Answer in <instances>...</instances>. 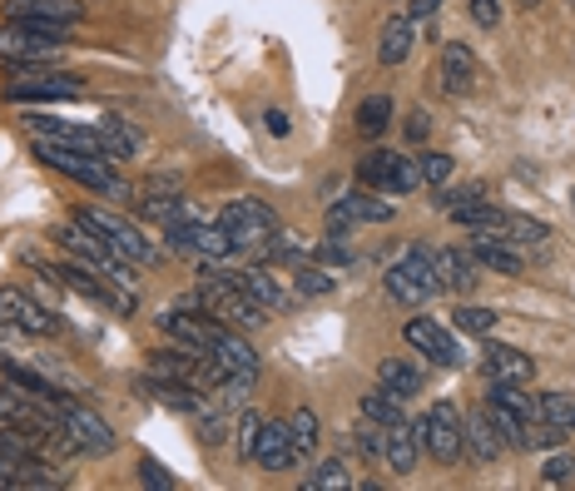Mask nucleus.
I'll use <instances>...</instances> for the list:
<instances>
[{"mask_svg":"<svg viewBox=\"0 0 575 491\" xmlns=\"http://www.w3.org/2000/svg\"><path fill=\"white\" fill-rule=\"evenodd\" d=\"M288 437H293V461H313V452H318V442H322V422H318V412L313 407H298V412L288 417Z\"/></svg>","mask_w":575,"mask_h":491,"instance_id":"30","label":"nucleus"},{"mask_svg":"<svg viewBox=\"0 0 575 491\" xmlns=\"http://www.w3.org/2000/svg\"><path fill=\"white\" fill-rule=\"evenodd\" d=\"M224 273L234 278V283H238V289H244L254 303H263L268 313H273V308H288V289H283V283H278V273H273V268H263V264L228 268V264H224Z\"/></svg>","mask_w":575,"mask_h":491,"instance_id":"18","label":"nucleus"},{"mask_svg":"<svg viewBox=\"0 0 575 491\" xmlns=\"http://www.w3.org/2000/svg\"><path fill=\"white\" fill-rule=\"evenodd\" d=\"M35 160L50 164V169H60L64 179H75V184H85V189H95V194H109V199H129V184L119 179L115 169H109V160H99V154H90V150H70V144L35 139Z\"/></svg>","mask_w":575,"mask_h":491,"instance_id":"2","label":"nucleus"},{"mask_svg":"<svg viewBox=\"0 0 575 491\" xmlns=\"http://www.w3.org/2000/svg\"><path fill=\"white\" fill-rule=\"evenodd\" d=\"M75 224H85L90 234H99L119 258H125V264H134V268H144V264H154V258H160L150 238L139 234L129 219L109 214V209H90V203H85V209H75Z\"/></svg>","mask_w":575,"mask_h":491,"instance_id":"7","label":"nucleus"},{"mask_svg":"<svg viewBox=\"0 0 575 491\" xmlns=\"http://www.w3.org/2000/svg\"><path fill=\"white\" fill-rule=\"evenodd\" d=\"M407 342H412L426 363H437V367H467V348H461V342L451 338L442 323H432V318H412V323H407Z\"/></svg>","mask_w":575,"mask_h":491,"instance_id":"13","label":"nucleus"},{"mask_svg":"<svg viewBox=\"0 0 575 491\" xmlns=\"http://www.w3.org/2000/svg\"><path fill=\"white\" fill-rule=\"evenodd\" d=\"M412 428H416V437H422V452L432 461H442V467L467 457V417L457 412V402H432Z\"/></svg>","mask_w":575,"mask_h":491,"instance_id":"4","label":"nucleus"},{"mask_svg":"<svg viewBox=\"0 0 575 491\" xmlns=\"http://www.w3.org/2000/svg\"><path fill=\"white\" fill-rule=\"evenodd\" d=\"M541 481H545V487H571V481H575V457L555 452V457L541 467Z\"/></svg>","mask_w":575,"mask_h":491,"instance_id":"47","label":"nucleus"},{"mask_svg":"<svg viewBox=\"0 0 575 491\" xmlns=\"http://www.w3.org/2000/svg\"><path fill=\"white\" fill-rule=\"evenodd\" d=\"M477 199H486L481 184H442V194L432 203H437L442 214H457V209H467V203H477Z\"/></svg>","mask_w":575,"mask_h":491,"instance_id":"42","label":"nucleus"},{"mask_svg":"<svg viewBox=\"0 0 575 491\" xmlns=\"http://www.w3.org/2000/svg\"><path fill=\"white\" fill-rule=\"evenodd\" d=\"M0 318L11 323V328H21V332H35V338H45V332L60 328V318H55V313H45L40 303H35L31 293H21V289L0 293Z\"/></svg>","mask_w":575,"mask_h":491,"instance_id":"15","label":"nucleus"},{"mask_svg":"<svg viewBox=\"0 0 575 491\" xmlns=\"http://www.w3.org/2000/svg\"><path fill=\"white\" fill-rule=\"evenodd\" d=\"M451 323H457L461 332H477V338H491V332H496V323H501V313H496V308H477V303H467V308H457V313H451Z\"/></svg>","mask_w":575,"mask_h":491,"instance_id":"39","label":"nucleus"},{"mask_svg":"<svg viewBox=\"0 0 575 491\" xmlns=\"http://www.w3.org/2000/svg\"><path fill=\"white\" fill-rule=\"evenodd\" d=\"M377 383L383 387H392L397 397H416L426 387V373H422V363H412V358H383V363H377Z\"/></svg>","mask_w":575,"mask_h":491,"instance_id":"28","label":"nucleus"},{"mask_svg":"<svg viewBox=\"0 0 575 491\" xmlns=\"http://www.w3.org/2000/svg\"><path fill=\"white\" fill-rule=\"evenodd\" d=\"M303 487H308V491H348L352 477H348V467H342V461H318V467L303 477Z\"/></svg>","mask_w":575,"mask_h":491,"instance_id":"40","label":"nucleus"},{"mask_svg":"<svg viewBox=\"0 0 575 491\" xmlns=\"http://www.w3.org/2000/svg\"><path fill=\"white\" fill-rule=\"evenodd\" d=\"M392 154H397V150H367L363 164H357V179H363L367 189L383 194V189H387V174H392Z\"/></svg>","mask_w":575,"mask_h":491,"instance_id":"38","label":"nucleus"},{"mask_svg":"<svg viewBox=\"0 0 575 491\" xmlns=\"http://www.w3.org/2000/svg\"><path fill=\"white\" fill-rule=\"evenodd\" d=\"M224 328H228V323L209 318V313H184V308L160 313V332H164V338L184 342V348H193V353H203V358L213 353V342H219V332H224Z\"/></svg>","mask_w":575,"mask_h":491,"instance_id":"12","label":"nucleus"},{"mask_svg":"<svg viewBox=\"0 0 575 491\" xmlns=\"http://www.w3.org/2000/svg\"><path fill=\"white\" fill-rule=\"evenodd\" d=\"M357 412L373 417V422H383V428H392V422H407V402L392 393V387H383V383H377L373 393L357 397Z\"/></svg>","mask_w":575,"mask_h":491,"instance_id":"33","label":"nucleus"},{"mask_svg":"<svg viewBox=\"0 0 575 491\" xmlns=\"http://www.w3.org/2000/svg\"><path fill=\"white\" fill-rule=\"evenodd\" d=\"M15 105H64V100H85V80L70 70H50V65H15L11 80Z\"/></svg>","mask_w":575,"mask_h":491,"instance_id":"6","label":"nucleus"},{"mask_svg":"<svg viewBox=\"0 0 575 491\" xmlns=\"http://www.w3.org/2000/svg\"><path fill=\"white\" fill-rule=\"evenodd\" d=\"M416 457H422V437H416L412 422H392L387 428V442H383V461L392 477H407V471H416Z\"/></svg>","mask_w":575,"mask_h":491,"instance_id":"22","label":"nucleus"},{"mask_svg":"<svg viewBox=\"0 0 575 491\" xmlns=\"http://www.w3.org/2000/svg\"><path fill=\"white\" fill-rule=\"evenodd\" d=\"M85 0H11L5 21H55V25H80Z\"/></svg>","mask_w":575,"mask_h":491,"instance_id":"20","label":"nucleus"},{"mask_svg":"<svg viewBox=\"0 0 575 491\" xmlns=\"http://www.w3.org/2000/svg\"><path fill=\"white\" fill-rule=\"evenodd\" d=\"M467 452H471L477 461H496V457H506V452H512L506 442H501L496 422L486 417V407H481V412L467 422Z\"/></svg>","mask_w":575,"mask_h":491,"instance_id":"29","label":"nucleus"},{"mask_svg":"<svg viewBox=\"0 0 575 491\" xmlns=\"http://www.w3.org/2000/svg\"><path fill=\"white\" fill-rule=\"evenodd\" d=\"M234 422H238V417L213 412V407H209V412L199 417V442H203V447H219V442L228 437V428H234Z\"/></svg>","mask_w":575,"mask_h":491,"instance_id":"46","label":"nucleus"},{"mask_svg":"<svg viewBox=\"0 0 575 491\" xmlns=\"http://www.w3.org/2000/svg\"><path fill=\"white\" fill-rule=\"evenodd\" d=\"M471 21H477L481 31H496L501 25V0H471Z\"/></svg>","mask_w":575,"mask_h":491,"instance_id":"49","label":"nucleus"},{"mask_svg":"<svg viewBox=\"0 0 575 491\" xmlns=\"http://www.w3.org/2000/svg\"><path fill=\"white\" fill-rule=\"evenodd\" d=\"M144 393H150L160 407H174V412H203V393L193 383H179V377L144 373Z\"/></svg>","mask_w":575,"mask_h":491,"instance_id":"24","label":"nucleus"},{"mask_svg":"<svg viewBox=\"0 0 575 491\" xmlns=\"http://www.w3.org/2000/svg\"><path fill=\"white\" fill-rule=\"evenodd\" d=\"M412 45H416V21L412 15H387L383 40H377V60L383 65H407Z\"/></svg>","mask_w":575,"mask_h":491,"instance_id":"27","label":"nucleus"},{"mask_svg":"<svg viewBox=\"0 0 575 491\" xmlns=\"http://www.w3.org/2000/svg\"><path fill=\"white\" fill-rule=\"evenodd\" d=\"M477 278H481V268L467 248H442L437 254V283L447 293H471L477 289Z\"/></svg>","mask_w":575,"mask_h":491,"instance_id":"25","label":"nucleus"},{"mask_svg":"<svg viewBox=\"0 0 575 491\" xmlns=\"http://www.w3.org/2000/svg\"><path fill=\"white\" fill-rule=\"evenodd\" d=\"M471 258H477V268H486V273H501V278H516V273H521V248L506 244V238L477 234V244H471Z\"/></svg>","mask_w":575,"mask_h":491,"instance_id":"26","label":"nucleus"},{"mask_svg":"<svg viewBox=\"0 0 575 491\" xmlns=\"http://www.w3.org/2000/svg\"><path fill=\"white\" fill-rule=\"evenodd\" d=\"M477 55L467 50V45H442V65H437V85L447 90V95H471L477 90Z\"/></svg>","mask_w":575,"mask_h":491,"instance_id":"19","label":"nucleus"},{"mask_svg":"<svg viewBox=\"0 0 575 491\" xmlns=\"http://www.w3.org/2000/svg\"><path fill=\"white\" fill-rule=\"evenodd\" d=\"M383 442H387V428L373 422V417H363V422L352 428V447L363 452V457H383Z\"/></svg>","mask_w":575,"mask_h":491,"instance_id":"44","label":"nucleus"},{"mask_svg":"<svg viewBox=\"0 0 575 491\" xmlns=\"http://www.w3.org/2000/svg\"><path fill=\"white\" fill-rule=\"evenodd\" d=\"M193 308H203L209 318L228 323L238 332H258L268 323V308L254 303L234 278L224 273V264H203V278H199V293H193Z\"/></svg>","mask_w":575,"mask_h":491,"instance_id":"1","label":"nucleus"},{"mask_svg":"<svg viewBox=\"0 0 575 491\" xmlns=\"http://www.w3.org/2000/svg\"><path fill=\"white\" fill-rule=\"evenodd\" d=\"M432 293H442L437 254H432V248H407V254L387 268V299L402 303V308H422Z\"/></svg>","mask_w":575,"mask_h":491,"instance_id":"5","label":"nucleus"},{"mask_svg":"<svg viewBox=\"0 0 575 491\" xmlns=\"http://www.w3.org/2000/svg\"><path fill=\"white\" fill-rule=\"evenodd\" d=\"M387 125H392V100H387V95H367L363 105H357V129H363L367 139H377Z\"/></svg>","mask_w":575,"mask_h":491,"instance_id":"36","label":"nucleus"},{"mask_svg":"<svg viewBox=\"0 0 575 491\" xmlns=\"http://www.w3.org/2000/svg\"><path fill=\"white\" fill-rule=\"evenodd\" d=\"M416 164H422V184H432V189H442V184H451V174H457V164H451V154H437V150L416 154Z\"/></svg>","mask_w":575,"mask_h":491,"instance_id":"43","label":"nucleus"},{"mask_svg":"<svg viewBox=\"0 0 575 491\" xmlns=\"http://www.w3.org/2000/svg\"><path fill=\"white\" fill-rule=\"evenodd\" d=\"M55 238H60V248H64V254H70V258H75V264H90V268H95V273L115 278V283H129V278H134V273H129V268H134V264H125V258H119L115 248H109L99 234H90L85 224H64Z\"/></svg>","mask_w":575,"mask_h":491,"instance_id":"11","label":"nucleus"},{"mask_svg":"<svg viewBox=\"0 0 575 491\" xmlns=\"http://www.w3.org/2000/svg\"><path fill=\"white\" fill-rule=\"evenodd\" d=\"M501 238H506V244H516V248H521V244H545V238H551V229H545L541 219L506 214V234H501Z\"/></svg>","mask_w":575,"mask_h":491,"instance_id":"41","label":"nucleus"},{"mask_svg":"<svg viewBox=\"0 0 575 491\" xmlns=\"http://www.w3.org/2000/svg\"><path fill=\"white\" fill-rule=\"evenodd\" d=\"M50 417H55V428L64 432V442H70L75 452H90V457H109V452L119 447V437L109 432L105 417L90 412V407L75 402V397L55 393V397H50Z\"/></svg>","mask_w":575,"mask_h":491,"instance_id":"3","label":"nucleus"},{"mask_svg":"<svg viewBox=\"0 0 575 491\" xmlns=\"http://www.w3.org/2000/svg\"><path fill=\"white\" fill-rule=\"evenodd\" d=\"M416 189H422V164H416V154H392V174H387L383 194H416Z\"/></svg>","mask_w":575,"mask_h":491,"instance_id":"37","label":"nucleus"},{"mask_svg":"<svg viewBox=\"0 0 575 491\" xmlns=\"http://www.w3.org/2000/svg\"><path fill=\"white\" fill-rule=\"evenodd\" d=\"M219 224H224V234L234 238V248H268V238L278 234V214L268 209L263 199H234V203H224Z\"/></svg>","mask_w":575,"mask_h":491,"instance_id":"10","label":"nucleus"},{"mask_svg":"<svg viewBox=\"0 0 575 491\" xmlns=\"http://www.w3.org/2000/svg\"><path fill=\"white\" fill-rule=\"evenodd\" d=\"M164 238H169L174 254H189V258H199V264H224L228 254H238L234 238L224 234V224H219V219H209V214L189 219V224L164 229Z\"/></svg>","mask_w":575,"mask_h":491,"instance_id":"9","label":"nucleus"},{"mask_svg":"<svg viewBox=\"0 0 575 491\" xmlns=\"http://www.w3.org/2000/svg\"><path fill=\"white\" fill-rule=\"evenodd\" d=\"M263 125H268V135H278V139H283L288 129H293V125H288L283 109H263Z\"/></svg>","mask_w":575,"mask_h":491,"instance_id":"51","label":"nucleus"},{"mask_svg":"<svg viewBox=\"0 0 575 491\" xmlns=\"http://www.w3.org/2000/svg\"><path fill=\"white\" fill-rule=\"evenodd\" d=\"M50 278H60L70 293H80V299H90V303H105L109 313H134V293H129V283H115V278H105V273H90V264H50L45 268Z\"/></svg>","mask_w":575,"mask_h":491,"instance_id":"8","label":"nucleus"},{"mask_svg":"<svg viewBox=\"0 0 575 491\" xmlns=\"http://www.w3.org/2000/svg\"><path fill=\"white\" fill-rule=\"evenodd\" d=\"M486 377H496V383H531L536 358L512 348V342H486Z\"/></svg>","mask_w":575,"mask_h":491,"instance_id":"21","label":"nucleus"},{"mask_svg":"<svg viewBox=\"0 0 575 491\" xmlns=\"http://www.w3.org/2000/svg\"><path fill=\"white\" fill-rule=\"evenodd\" d=\"M234 432H238V457L254 461V452H258V432H263V417H258L254 407H248V412H238Z\"/></svg>","mask_w":575,"mask_h":491,"instance_id":"45","label":"nucleus"},{"mask_svg":"<svg viewBox=\"0 0 575 491\" xmlns=\"http://www.w3.org/2000/svg\"><path fill=\"white\" fill-rule=\"evenodd\" d=\"M536 422H551V428H561V432H575V393H565V387L536 393Z\"/></svg>","mask_w":575,"mask_h":491,"instance_id":"31","label":"nucleus"},{"mask_svg":"<svg viewBox=\"0 0 575 491\" xmlns=\"http://www.w3.org/2000/svg\"><path fill=\"white\" fill-rule=\"evenodd\" d=\"M60 50H64V45L40 40V35H31L25 25H15V21L0 25V55H5V60H15V65H50Z\"/></svg>","mask_w":575,"mask_h":491,"instance_id":"17","label":"nucleus"},{"mask_svg":"<svg viewBox=\"0 0 575 491\" xmlns=\"http://www.w3.org/2000/svg\"><path fill=\"white\" fill-rule=\"evenodd\" d=\"M437 5H442V0H416V5H412V21H426V15L437 11Z\"/></svg>","mask_w":575,"mask_h":491,"instance_id":"53","label":"nucleus"},{"mask_svg":"<svg viewBox=\"0 0 575 491\" xmlns=\"http://www.w3.org/2000/svg\"><path fill=\"white\" fill-rule=\"evenodd\" d=\"M298 289H303V293H332V273H318V268H303V273H298Z\"/></svg>","mask_w":575,"mask_h":491,"instance_id":"50","label":"nucleus"},{"mask_svg":"<svg viewBox=\"0 0 575 491\" xmlns=\"http://www.w3.org/2000/svg\"><path fill=\"white\" fill-rule=\"evenodd\" d=\"M521 5H526V11H536V5H541V0H521Z\"/></svg>","mask_w":575,"mask_h":491,"instance_id":"55","label":"nucleus"},{"mask_svg":"<svg viewBox=\"0 0 575 491\" xmlns=\"http://www.w3.org/2000/svg\"><path fill=\"white\" fill-rule=\"evenodd\" d=\"M392 214L397 209L387 199H377V194H342L328 209V229H332V238H342L352 224H387Z\"/></svg>","mask_w":575,"mask_h":491,"instance_id":"14","label":"nucleus"},{"mask_svg":"<svg viewBox=\"0 0 575 491\" xmlns=\"http://www.w3.org/2000/svg\"><path fill=\"white\" fill-rule=\"evenodd\" d=\"M451 224L471 229V234H491V238H501V234H506V209H496V203L477 199V203H467V209H457V214H451Z\"/></svg>","mask_w":575,"mask_h":491,"instance_id":"32","label":"nucleus"},{"mask_svg":"<svg viewBox=\"0 0 575 491\" xmlns=\"http://www.w3.org/2000/svg\"><path fill=\"white\" fill-rule=\"evenodd\" d=\"M426 129H432L426 109H412V119H407V139H426Z\"/></svg>","mask_w":575,"mask_h":491,"instance_id":"52","label":"nucleus"},{"mask_svg":"<svg viewBox=\"0 0 575 491\" xmlns=\"http://www.w3.org/2000/svg\"><path fill=\"white\" fill-rule=\"evenodd\" d=\"M486 383H491L486 402H501V407H512L516 417L536 422V393H526V383H496V377H486Z\"/></svg>","mask_w":575,"mask_h":491,"instance_id":"34","label":"nucleus"},{"mask_svg":"<svg viewBox=\"0 0 575 491\" xmlns=\"http://www.w3.org/2000/svg\"><path fill=\"white\" fill-rule=\"evenodd\" d=\"M139 481H144V487H154V491H174V487H179V477H174V471H164V461H154V457L139 461Z\"/></svg>","mask_w":575,"mask_h":491,"instance_id":"48","label":"nucleus"},{"mask_svg":"<svg viewBox=\"0 0 575 491\" xmlns=\"http://www.w3.org/2000/svg\"><path fill=\"white\" fill-rule=\"evenodd\" d=\"M99 144H105V160L109 164H119V160H134V154H144V129L134 125V119H125V115H99Z\"/></svg>","mask_w":575,"mask_h":491,"instance_id":"16","label":"nucleus"},{"mask_svg":"<svg viewBox=\"0 0 575 491\" xmlns=\"http://www.w3.org/2000/svg\"><path fill=\"white\" fill-rule=\"evenodd\" d=\"M571 5H575V0H571Z\"/></svg>","mask_w":575,"mask_h":491,"instance_id":"57","label":"nucleus"},{"mask_svg":"<svg viewBox=\"0 0 575 491\" xmlns=\"http://www.w3.org/2000/svg\"><path fill=\"white\" fill-rule=\"evenodd\" d=\"M254 461L263 471H293V467H298V461H293V437H288V422H263Z\"/></svg>","mask_w":575,"mask_h":491,"instance_id":"23","label":"nucleus"},{"mask_svg":"<svg viewBox=\"0 0 575 491\" xmlns=\"http://www.w3.org/2000/svg\"><path fill=\"white\" fill-rule=\"evenodd\" d=\"M571 203H575V194H571Z\"/></svg>","mask_w":575,"mask_h":491,"instance_id":"56","label":"nucleus"},{"mask_svg":"<svg viewBox=\"0 0 575 491\" xmlns=\"http://www.w3.org/2000/svg\"><path fill=\"white\" fill-rule=\"evenodd\" d=\"M486 417L496 422V432H501V442L512 452H526V432H531V422L526 417H516L512 407H501V402H486Z\"/></svg>","mask_w":575,"mask_h":491,"instance_id":"35","label":"nucleus"},{"mask_svg":"<svg viewBox=\"0 0 575 491\" xmlns=\"http://www.w3.org/2000/svg\"><path fill=\"white\" fill-rule=\"evenodd\" d=\"M0 491H15V467L11 461H0Z\"/></svg>","mask_w":575,"mask_h":491,"instance_id":"54","label":"nucleus"}]
</instances>
